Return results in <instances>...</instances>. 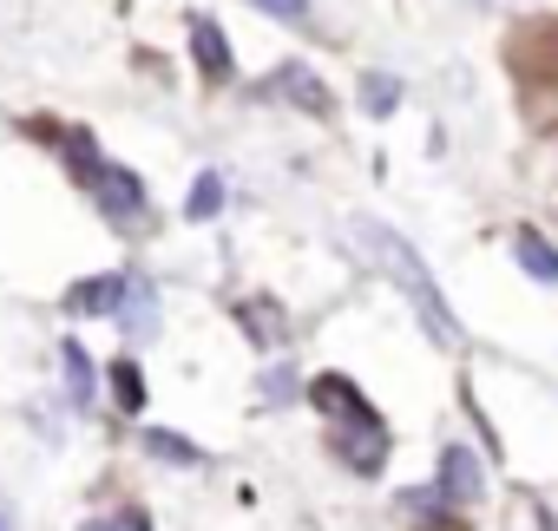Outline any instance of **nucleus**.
<instances>
[{"instance_id": "nucleus-17", "label": "nucleus", "mask_w": 558, "mask_h": 531, "mask_svg": "<svg viewBox=\"0 0 558 531\" xmlns=\"http://www.w3.org/2000/svg\"><path fill=\"white\" fill-rule=\"evenodd\" d=\"M263 387H269V400H290V387H296V374H290V368H276V374H269Z\"/></svg>"}, {"instance_id": "nucleus-6", "label": "nucleus", "mask_w": 558, "mask_h": 531, "mask_svg": "<svg viewBox=\"0 0 558 531\" xmlns=\"http://www.w3.org/2000/svg\"><path fill=\"white\" fill-rule=\"evenodd\" d=\"M125 302V276H86L66 289V316H112Z\"/></svg>"}, {"instance_id": "nucleus-9", "label": "nucleus", "mask_w": 558, "mask_h": 531, "mask_svg": "<svg viewBox=\"0 0 558 531\" xmlns=\"http://www.w3.org/2000/svg\"><path fill=\"white\" fill-rule=\"evenodd\" d=\"M60 361H66V394H73V407H93V394H99V368L86 361V348H80V342H66V348H60Z\"/></svg>"}, {"instance_id": "nucleus-7", "label": "nucleus", "mask_w": 558, "mask_h": 531, "mask_svg": "<svg viewBox=\"0 0 558 531\" xmlns=\"http://www.w3.org/2000/svg\"><path fill=\"white\" fill-rule=\"evenodd\" d=\"M236 322L250 329V342H263V348H276L290 335V322H283V309H276L269 296H250V302H236Z\"/></svg>"}, {"instance_id": "nucleus-2", "label": "nucleus", "mask_w": 558, "mask_h": 531, "mask_svg": "<svg viewBox=\"0 0 558 531\" xmlns=\"http://www.w3.org/2000/svg\"><path fill=\"white\" fill-rule=\"evenodd\" d=\"M66 151H73V171H80V184L99 197V210H106V217H119V223L145 217V177H138V171L106 164V158L93 151V138H73Z\"/></svg>"}, {"instance_id": "nucleus-10", "label": "nucleus", "mask_w": 558, "mask_h": 531, "mask_svg": "<svg viewBox=\"0 0 558 531\" xmlns=\"http://www.w3.org/2000/svg\"><path fill=\"white\" fill-rule=\"evenodd\" d=\"M145 453L165 459V466H204V446H191V440L171 433V427H151V433H145Z\"/></svg>"}, {"instance_id": "nucleus-12", "label": "nucleus", "mask_w": 558, "mask_h": 531, "mask_svg": "<svg viewBox=\"0 0 558 531\" xmlns=\"http://www.w3.org/2000/svg\"><path fill=\"white\" fill-rule=\"evenodd\" d=\"M125 302H132V309H125V329H132V335L145 342V335L158 329V296H151V283H138V289L125 283Z\"/></svg>"}, {"instance_id": "nucleus-15", "label": "nucleus", "mask_w": 558, "mask_h": 531, "mask_svg": "<svg viewBox=\"0 0 558 531\" xmlns=\"http://www.w3.org/2000/svg\"><path fill=\"white\" fill-rule=\"evenodd\" d=\"M263 14H276V21H310V0H256Z\"/></svg>"}, {"instance_id": "nucleus-3", "label": "nucleus", "mask_w": 558, "mask_h": 531, "mask_svg": "<svg viewBox=\"0 0 558 531\" xmlns=\"http://www.w3.org/2000/svg\"><path fill=\"white\" fill-rule=\"evenodd\" d=\"M480 492H486V479H480L473 446H460V440H453V446H440V485H434V498H447V505H453V498H460V505H473Z\"/></svg>"}, {"instance_id": "nucleus-1", "label": "nucleus", "mask_w": 558, "mask_h": 531, "mask_svg": "<svg viewBox=\"0 0 558 531\" xmlns=\"http://www.w3.org/2000/svg\"><path fill=\"white\" fill-rule=\"evenodd\" d=\"M355 243L381 262V270L395 276V289L414 302V316L427 322V335L440 342V348H453L460 342V322H453V309L440 302V283L427 276V262L414 256V243L401 236V230H388V223H375V217H355Z\"/></svg>"}, {"instance_id": "nucleus-14", "label": "nucleus", "mask_w": 558, "mask_h": 531, "mask_svg": "<svg viewBox=\"0 0 558 531\" xmlns=\"http://www.w3.org/2000/svg\"><path fill=\"white\" fill-rule=\"evenodd\" d=\"M362 106H368V112H395V106H401V79L368 73V79H362Z\"/></svg>"}, {"instance_id": "nucleus-13", "label": "nucleus", "mask_w": 558, "mask_h": 531, "mask_svg": "<svg viewBox=\"0 0 558 531\" xmlns=\"http://www.w3.org/2000/svg\"><path fill=\"white\" fill-rule=\"evenodd\" d=\"M112 400L125 407V413H138L145 407V374H138V361L125 355V361H112Z\"/></svg>"}, {"instance_id": "nucleus-11", "label": "nucleus", "mask_w": 558, "mask_h": 531, "mask_svg": "<svg viewBox=\"0 0 558 531\" xmlns=\"http://www.w3.org/2000/svg\"><path fill=\"white\" fill-rule=\"evenodd\" d=\"M217 210H223V177H217V171H204V177L191 184V197H184V217H191V223H204V217H217Z\"/></svg>"}, {"instance_id": "nucleus-4", "label": "nucleus", "mask_w": 558, "mask_h": 531, "mask_svg": "<svg viewBox=\"0 0 558 531\" xmlns=\"http://www.w3.org/2000/svg\"><path fill=\"white\" fill-rule=\"evenodd\" d=\"M263 92H276V99H290V106H303V112H329V86H323V79H316L310 66H276Z\"/></svg>"}, {"instance_id": "nucleus-16", "label": "nucleus", "mask_w": 558, "mask_h": 531, "mask_svg": "<svg viewBox=\"0 0 558 531\" xmlns=\"http://www.w3.org/2000/svg\"><path fill=\"white\" fill-rule=\"evenodd\" d=\"M80 531H145V518H93V524H80Z\"/></svg>"}, {"instance_id": "nucleus-5", "label": "nucleus", "mask_w": 558, "mask_h": 531, "mask_svg": "<svg viewBox=\"0 0 558 531\" xmlns=\"http://www.w3.org/2000/svg\"><path fill=\"white\" fill-rule=\"evenodd\" d=\"M191 60L204 79H230V47H223V27L210 14H191Z\"/></svg>"}, {"instance_id": "nucleus-18", "label": "nucleus", "mask_w": 558, "mask_h": 531, "mask_svg": "<svg viewBox=\"0 0 558 531\" xmlns=\"http://www.w3.org/2000/svg\"><path fill=\"white\" fill-rule=\"evenodd\" d=\"M0 531H14V511H8V505H0Z\"/></svg>"}, {"instance_id": "nucleus-8", "label": "nucleus", "mask_w": 558, "mask_h": 531, "mask_svg": "<svg viewBox=\"0 0 558 531\" xmlns=\"http://www.w3.org/2000/svg\"><path fill=\"white\" fill-rule=\"evenodd\" d=\"M512 256L525 262V276L532 283H558V256H551V243L525 223V230H512Z\"/></svg>"}, {"instance_id": "nucleus-19", "label": "nucleus", "mask_w": 558, "mask_h": 531, "mask_svg": "<svg viewBox=\"0 0 558 531\" xmlns=\"http://www.w3.org/2000/svg\"><path fill=\"white\" fill-rule=\"evenodd\" d=\"M493 8H499V0H493Z\"/></svg>"}]
</instances>
